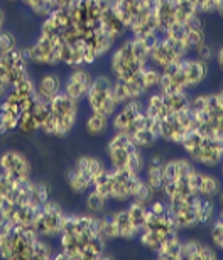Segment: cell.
I'll list each match as a JSON object with an SVG mask.
<instances>
[{
  "mask_svg": "<svg viewBox=\"0 0 223 260\" xmlns=\"http://www.w3.org/2000/svg\"><path fill=\"white\" fill-rule=\"evenodd\" d=\"M58 242L54 258L65 260H100L108 258V242L100 228V216L91 213H68Z\"/></svg>",
  "mask_w": 223,
  "mask_h": 260,
  "instance_id": "1",
  "label": "cell"
},
{
  "mask_svg": "<svg viewBox=\"0 0 223 260\" xmlns=\"http://www.w3.org/2000/svg\"><path fill=\"white\" fill-rule=\"evenodd\" d=\"M181 232L171 216L168 201L163 196L154 198L147 205L146 220L137 242L159 260H179Z\"/></svg>",
  "mask_w": 223,
  "mask_h": 260,
  "instance_id": "2",
  "label": "cell"
},
{
  "mask_svg": "<svg viewBox=\"0 0 223 260\" xmlns=\"http://www.w3.org/2000/svg\"><path fill=\"white\" fill-rule=\"evenodd\" d=\"M110 128L112 132L127 135L144 150L152 149L155 144L161 142L157 122L147 115L142 100L122 103L110 117Z\"/></svg>",
  "mask_w": 223,
  "mask_h": 260,
  "instance_id": "3",
  "label": "cell"
},
{
  "mask_svg": "<svg viewBox=\"0 0 223 260\" xmlns=\"http://www.w3.org/2000/svg\"><path fill=\"white\" fill-rule=\"evenodd\" d=\"M56 250L53 240L39 237L33 226L10 225L0 238L2 260H51Z\"/></svg>",
  "mask_w": 223,
  "mask_h": 260,
  "instance_id": "4",
  "label": "cell"
},
{
  "mask_svg": "<svg viewBox=\"0 0 223 260\" xmlns=\"http://www.w3.org/2000/svg\"><path fill=\"white\" fill-rule=\"evenodd\" d=\"M100 193L107 198L112 205H127L131 201H139L149 205L154 200L152 191L144 183L142 176L129 171H120L107 168V171L100 176L95 186Z\"/></svg>",
  "mask_w": 223,
  "mask_h": 260,
  "instance_id": "5",
  "label": "cell"
},
{
  "mask_svg": "<svg viewBox=\"0 0 223 260\" xmlns=\"http://www.w3.org/2000/svg\"><path fill=\"white\" fill-rule=\"evenodd\" d=\"M150 44L144 39L125 36L113 46L108 58V75L115 81H127L149 66Z\"/></svg>",
  "mask_w": 223,
  "mask_h": 260,
  "instance_id": "6",
  "label": "cell"
},
{
  "mask_svg": "<svg viewBox=\"0 0 223 260\" xmlns=\"http://www.w3.org/2000/svg\"><path fill=\"white\" fill-rule=\"evenodd\" d=\"M51 184L43 179H14L0 173V216L10 208L43 206L51 200Z\"/></svg>",
  "mask_w": 223,
  "mask_h": 260,
  "instance_id": "7",
  "label": "cell"
},
{
  "mask_svg": "<svg viewBox=\"0 0 223 260\" xmlns=\"http://www.w3.org/2000/svg\"><path fill=\"white\" fill-rule=\"evenodd\" d=\"M147 205L139 201H131L120 205L115 210H108L100 216V228L107 242L137 240L146 220Z\"/></svg>",
  "mask_w": 223,
  "mask_h": 260,
  "instance_id": "8",
  "label": "cell"
},
{
  "mask_svg": "<svg viewBox=\"0 0 223 260\" xmlns=\"http://www.w3.org/2000/svg\"><path fill=\"white\" fill-rule=\"evenodd\" d=\"M211 68L195 54H188L168 70L161 71L157 90L166 93H193L208 80Z\"/></svg>",
  "mask_w": 223,
  "mask_h": 260,
  "instance_id": "9",
  "label": "cell"
},
{
  "mask_svg": "<svg viewBox=\"0 0 223 260\" xmlns=\"http://www.w3.org/2000/svg\"><path fill=\"white\" fill-rule=\"evenodd\" d=\"M155 0H115L117 17L125 25L127 36L154 43L159 36L157 22H155Z\"/></svg>",
  "mask_w": 223,
  "mask_h": 260,
  "instance_id": "10",
  "label": "cell"
},
{
  "mask_svg": "<svg viewBox=\"0 0 223 260\" xmlns=\"http://www.w3.org/2000/svg\"><path fill=\"white\" fill-rule=\"evenodd\" d=\"M171 216L179 228V232H191L196 228L210 226V223L215 220L218 206L215 200L203 196H188L181 200L168 201Z\"/></svg>",
  "mask_w": 223,
  "mask_h": 260,
  "instance_id": "11",
  "label": "cell"
},
{
  "mask_svg": "<svg viewBox=\"0 0 223 260\" xmlns=\"http://www.w3.org/2000/svg\"><path fill=\"white\" fill-rule=\"evenodd\" d=\"M36 98L38 93H36V78L33 75L10 86L7 95L0 100V135L17 132L20 117Z\"/></svg>",
  "mask_w": 223,
  "mask_h": 260,
  "instance_id": "12",
  "label": "cell"
},
{
  "mask_svg": "<svg viewBox=\"0 0 223 260\" xmlns=\"http://www.w3.org/2000/svg\"><path fill=\"white\" fill-rule=\"evenodd\" d=\"M81 118V103L73 100L66 93H59L48 102L44 125L41 134L53 139H66L73 134Z\"/></svg>",
  "mask_w": 223,
  "mask_h": 260,
  "instance_id": "13",
  "label": "cell"
},
{
  "mask_svg": "<svg viewBox=\"0 0 223 260\" xmlns=\"http://www.w3.org/2000/svg\"><path fill=\"white\" fill-rule=\"evenodd\" d=\"M200 168L186 155L166 159L164 162V184L163 198L166 201L181 200L196 194V176Z\"/></svg>",
  "mask_w": 223,
  "mask_h": 260,
  "instance_id": "14",
  "label": "cell"
},
{
  "mask_svg": "<svg viewBox=\"0 0 223 260\" xmlns=\"http://www.w3.org/2000/svg\"><path fill=\"white\" fill-rule=\"evenodd\" d=\"M191 112L198 123V130L223 142V86L216 91L191 95Z\"/></svg>",
  "mask_w": 223,
  "mask_h": 260,
  "instance_id": "15",
  "label": "cell"
},
{
  "mask_svg": "<svg viewBox=\"0 0 223 260\" xmlns=\"http://www.w3.org/2000/svg\"><path fill=\"white\" fill-rule=\"evenodd\" d=\"M103 150H105L108 168L142 174L147 160L146 150L134 144L127 135L120 132H110V137L107 139Z\"/></svg>",
  "mask_w": 223,
  "mask_h": 260,
  "instance_id": "16",
  "label": "cell"
},
{
  "mask_svg": "<svg viewBox=\"0 0 223 260\" xmlns=\"http://www.w3.org/2000/svg\"><path fill=\"white\" fill-rule=\"evenodd\" d=\"M108 164L95 154H83L73 160L65 173V184L71 194L85 196L100 176L105 173Z\"/></svg>",
  "mask_w": 223,
  "mask_h": 260,
  "instance_id": "17",
  "label": "cell"
},
{
  "mask_svg": "<svg viewBox=\"0 0 223 260\" xmlns=\"http://www.w3.org/2000/svg\"><path fill=\"white\" fill-rule=\"evenodd\" d=\"M179 147L183 149L186 157L201 169L213 171L218 168V164L223 160L221 140L211 137L208 134L200 132V130L191 134Z\"/></svg>",
  "mask_w": 223,
  "mask_h": 260,
  "instance_id": "18",
  "label": "cell"
},
{
  "mask_svg": "<svg viewBox=\"0 0 223 260\" xmlns=\"http://www.w3.org/2000/svg\"><path fill=\"white\" fill-rule=\"evenodd\" d=\"M83 103L86 105L88 112H95V113H100V115L112 117L118 108V102L115 96V81H113V78L108 75V73L95 75Z\"/></svg>",
  "mask_w": 223,
  "mask_h": 260,
  "instance_id": "19",
  "label": "cell"
},
{
  "mask_svg": "<svg viewBox=\"0 0 223 260\" xmlns=\"http://www.w3.org/2000/svg\"><path fill=\"white\" fill-rule=\"evenodd\" d=\"M161 80V71L155 70L154 66H147L146 70L139 73L137 76L131 78L127 81H115V96L118 102V107L122 103L132 102V100H144L149 93L157 90Z\"/></svg>",
  "mask_w": 223,
  "mask_h": 260,
  "instance_id": "20",
  "label": "cell"
},
{
  "mask_svg": "<svg viewBox=\"0 0 223 260\" xmlns=\"http://www.w3.org/2000/svg\"><path fill=\"white\" fill-rule=\"evenodd\" d=\"M157 125H159L161 140L178 145V147L191 134L198 130V123H196V118L193 115V112H191V107H186L183 110L163 118Z\"/></svg>",
  "mask_w": 223,
  "mask_h": 260,
  "instance_id": "21",
  "label": "cell"
},
{
  "mask_svg": "<svg viewBox=\"0 0 223 260\" xmlns=\"http://www.w3.org/2000/svg\"><path fill=\"white\" fill-rule=\"evenodd\" d=\"M142 102L147 115L159 123L163 118L189 107L191 95L189 93H166L161 90H154Z\"/></svg>",
  "mask_w": 223,
  "mask_h": 260,
  "instance_id": "22",
  "label": "cell"
},
{
  "mask_svg": "<svg viewBox=\"0 0 223 260\" xmlns=\"http://www.w3.org/2000/svg\"><path fill=\"white\" fill-rule=\"evenodd\" d=\"M66 216H68V211L65 210V206L51 198L39 208L33 228L39 237L56 242V238L63 230Z\"/></svg>",
  "mask_w": 223,
  "mask_h": 260,
  "instance_id": "23",
  "label": "cell"
},
{
  "mask_svg": "<svg viewBox=\"0 0 223 260\" xmlns=\"http://www.w3.org/2000/svg\"><path fill=\"white\" fill-rule=\"evenodd\" d=\"M188 54L189 53L184 49V46H181L178 41L169 39L166 36H157L149 49V64L155 70L164 71Z\"/></svg>",
  "mask_w": 223,
  "mask_h": 260,
  "instance_id": "24",
  "label": "cell"
},
{
  "mask_svg": "<svg viewBox=\"0 0 223 260\" xmlns=\"http://www.w3.org/2000/svg\"><path fill=\"white\" fill-rule=\"evenodd\" d=\"M0 173L14 179L33 178V160L20 149H5L0 152Z\"/></svg>",
  "mask_w": 223,
  "mask_h": 260,
  "instance_id": "25",
  "label": "cell"
},
{
  "mask_svg": "<svg viewBox=\"0 0 223 260\" xmlns=\"http://www.w3.org/2000/svg\"><path fill=\"white\" fill-rule=\"evenodd\" d=\"M93 78H95V73L88 66L70 68L68 75L63 76V93H66L73 100L83 103L93 83Z\"/></svg>",
  "mask_w": 223,
  "mask_h": 260,
  "instance_id": "26",
  "label": "cell"
},
{
  "mask_svg": "<svg viewBox=\"0 0 223 260\" xmlns=\"http://www.w3.org/2000/svg\"><path fill=\"white\" fill-rule=\"evenodd\" d=\"M0 64H2L5 75H7L10 85H15L20 80L30 75V64L24 56L22 46L15 48L5 54H0Z\"/></svg>",
  "mask_w": 223,
  "mask_h": 260,
  "instance_id": "27",
  "label": "cell"
},
{
  "mask_svg": "<svg viewBox=\"0 0 223 260\" xmlns=\"http://www.w3.org/2000/svg\"><path fill=\"white\" fill-rule=\"evenodd\" d=\"M46 113H48V102L41 100L38 96L22 113L17 125V132L22 135H34L41 132L46 120Z\"/></svg>",
  "mask_w": 223,
  "mask_h": 260,
  "instance_id": "28",
  "label": "cell"
},
{
  "mask_svg": "<svg viewBox=\"0 0 223 260\" xmlns=\"http://www.w3.org/2000/svg\"><path fill=\"white\" fill-rule=\"evenodd\" d=\"M220 258L218 250L201 238H181L179 260H216Z\"/></svg>",
  "mask_w": 223,
  "mask_h": 260,
  "instance_id": "29",
  "label": "cell"
},
{
  "mask_svg": "<svg viewBox=\"0 0 223 260\" xmlns=\"http://www.w3.org/2000/svg\"><path fill=\"white\" fill-rule=\"evenodd\" d=\"M164 162L166 159L161 154L149 155L142 171V179L147 184V188L152 191L155 198L163 196V184H164Z\"/></svg>",
  "mask_w": 223,
  "mask_h": 260,
  "instance_id": "30",
  "label": "cell"
},
{
  "mask_svg": "<svg viewBox=\"0 0 223 260\" xmlns=\"http://www.w3.org/2000/svg\"><path fill=\"white\" fill-rule=\"evenodd\" d=\"M36 93L41 100L49 102L59 93H63V76L54 70H46L36 78Z\"/></svg>",
  "mask_w": 223,
  "mask_h": 260,
  "instance_id": "31",
  "label": "cell"
},
{
  "mask_svg": "<svg viewBox=\"0 0 223 260\" xmlns=\"http://www.w3.org/2000/svg\"><path fill=\"white\" fill-rule=\"evenodd\" d=\"M83 130H85L86 135H90L91 139L105 137L108 132H112L110 117L100 115V113H95V112H88L85 118H83Z\"/></svg>",
  "mask_w": 223,
  "mask_h": 260,
  "instance_id": "32",
  "label": "cell"
},
{
  "mask_svg": "<svg viewBox=\"0 0 223 260\" xmlns=\"http://www.w3.org/2000/svg\"><path fill=\"white\" fill-rule=\"evenodd\" d=\"M83 205H85V211L91 213L95 216H102L103 213L110 210L112 203L103 196L97 188H91L88 193L83 196Z\"/></svg>",
  "mask_w": 223,
  "mask_h": 260,
  "instance_id": "33",
  "label": "cell"
},
{
  "mask_svg": "<svg viewBox=\"0 0 223 260\" xmlns=\"http://www.w3.org/2000/svg\"><path fill=\"white\" fill-rule=\"evenodd\" d=\"M9 4H19L33 15V17L43 20L53 12L54 7L51 5L49 0H7Z\"/></svg>",
  "mask_w": 223,
  "mask_h": 260,
  "instance_id": "34",
  "label": "cell"
},
{
  "mask_svg": "<svg viewBox=\"0 0 223 260\" xmlns=\"http://www.w3.org/2000/svg\"><path fill=\"white\" fill-rule=\"evenodd\" d=\"M210 242L223 257V210H218L215 220L210 223Z\"/></svg>",
  "mask_w": 223,
  "mask_h": 260,
  "instance_id": "35",
  "label": "cell"
},
{
  "mask_svg": "<svg viewBox=\"0 0 223 260\" xmlns=\"http://www.w3.org/2000/svg\"><path fill=\"white\" fill-rule=\"evenodd\" d=\"M181 5L195 10L200 15H210L216 12L218 7V0H178Z\"/></svg>",
  "mask_w": 223,
  "mask_h": 260,
  "instance_id": "36",
  "label": "cell"
},
{
  "mask_svg": "<svg viewBox=\"0 0 223 260\" xmlns=\"http://www.w3.org/2000/svg\"><path fill=\"white\" fill-rule=\"evenodd\" d=\"M19 39L15 32H12L10 29L4 27L0 30V54H5L9 53V51H12L15 48H19Z\"/></svg>",
  "mask_w": 223,
  "mask_h": 260,
  "instance_id": "37",
  "label": "cell"
},
{
  "mask_svg": "<svg viewBox=\"0 0 223 260\" xmlns=\"http://www.w3.org/2000/svg\"><path fill=\"white\" fill-rule=\"evenodd\" d=\"M215 53H216V49L211 46L208 41H205L203 44H200L198 48L195 49V56L196 58H200V59H203L205 63H208V64H211L215 61Z\"/></svg>",
  "mask_w": 223,
  "mask_h": 260,
  "instance_id": "38",
  "label": "cell"
},
{
  "mask_svg": "<svg viewBox=\"0 0 223 260\" xmlns=\"http://www.w3.org/2000/svg\"><path fill=\"white\" fill-rule=\"evenodd\" d=\"M10 81H9V78H7V75H5V71H4V68H2V64H0V100L7 95V91L10 90Z\"/></svg>",
  "mask_w": 223,
  "mask_h": 260,
  "instance_id": "39",
  "label": "cell"
},
{
  "mask_svg": "<svg viewBox=\"0 0 223 260\" xmlns=\"http://www.w3.org/2000/svg\"><path fill=\"white\" fill-rule=\"evenodd\" d=\"M49 2L56 10V9H70L71 5H75L78 2V0H49Z\"/></svg>",
  "mask_w": 223,
  "mask_h": 260,
  "instance_id": "40",
  "label": "cell"
},
{
  "mask_svg": "<svg viewBox=\"0 0 223 260\" xmlns=\"http://www.w3.org/2000/svg\"><path fill=\"white\" fill-rule=\"evenodd\" d=\"M213 63L216 64V68H218V71L223 75V44L220 46L218 49H216V53H215V61Z\"/></svg>",
  "mask_w": 223,
  "mask_h": 260,
  "instance_id": "41",
  "label": "cell"
},
{
  "mask_svg": "<svg viewBox=\"0 0 223 260\" xmlns=\"http://www.w3.org/2000/svg\"><path fill=\"white\" fill-rule=\"evenodd\" d=\"M12 225L10 221H7V220H4V218H0V238L4 237V233L9 230V226Z\"/></svg>",
  "mask_w": 223,
  "mask_h": 260,
  "instance_id": "42",
  "label": "cell"
},
{
  "mask_svg": "<svg viewBox=\"0 0 223 260\" xmlns=\"http://www.w3.org/2000/svg\"><path fill=\"white\" fill-rule=\"evenodd\" d=\"M215 203H216V206H218V210H223V186H221V189L218 191V194H216V198H215Z\"/></svg>",
  "mask_w": 223,
  "mask_h": 260,
  "instance_id": "43",
  "label": "cell"
},
{
  "mask_svg": "<svg viewBox=\"0 0 223 260\" xmlns=\"http://www.w3.org/2000/svg\"><path fill=\"white\" fill-rule=\"evenodd\" d=\"M5 22H7V15H5V10L4 7L0 5V30L5 27Z\"/></svg>",
  "mask_w": 223,
  "mask_h": 260,
  "instance_id": "44",
  "label": "cell"
},
{
  "mask_svg": "<svg viewBox=\"0 0 223 260\" xmlns=\"http://www.w3.org/2000/svg\"><path fill=\"white\" fill-rule=\"evenodd\" d=\"M215 14L223 20V0H218V7H216V12Z\"/></svg>",
  "mask_w": 223,
  "mask_h": 260,
  "instance_id": "45",
  "label": "cell"
},
{
  "mask_svg": "<svg viewBox=\"0 0 223 260\" xmlns=\"http://www.w3.org/2000/svg\"><path fill=\"white\" fill-rule=\"evenodd\" d=\"M0 2H2V0H0Z\"/></svg>",
  "mask_w": 223,
  "mask_h": 260,
  "instance_id": "46",
  "label": "cell"
}]
</instances>
